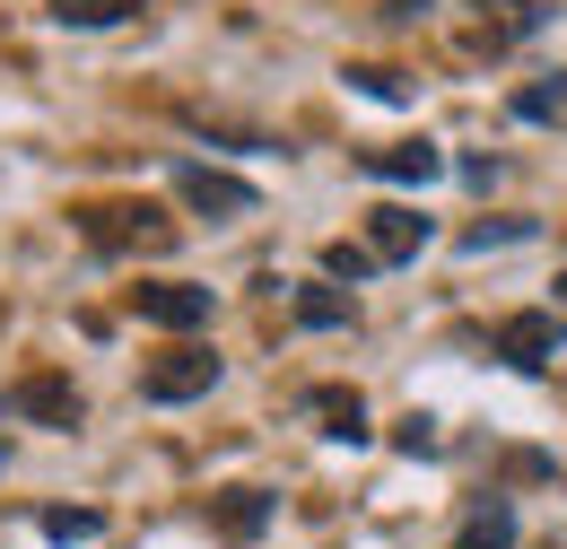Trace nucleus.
<instances>
[{
    "label": "nucleus",
    "instance_id": "nucleus-1",
    "mask_svg": "<svg viewBox=\"0 0 567 549\" xmlns=\"http://www.w3.org/2000/svg\"><path fill=\"white\" fill-rule=\"evenodd\" d=\"M87 245L96 253H123V245H175V227L148 201H96L87 209Z\"/></svg>",
    "mask_w": 567,
    "mask_h": 549
},
{
    "label": "nucleus",
    "instance_id": "nucleus-2",
    "mask_svg": "<svg viewBox=\"0 0 567 549\" xmlns=\"http://www.w3.org/2000/svg\"><path fill=\"white\" fill-rule=\"evenodd\" d=\"M132 305H141V323H157V332H202L210 323V288H193V279H141Z\"/></svg>",
    "mask_w": 567,
    "mask_h": 549
},
{
    "label": "nucleus",
    "instance_id": "nucleus-3",
    "mask_svg": "<svg viewBox=\"0 0 567 549\" xmlns=\"http://www.w3.org/2000/svg\"><path fill=\"white\" fill-rule=\"evenodd\" d=\"M210 384H218V358H210V349H175V358H157V366L141 375L148 402H202Z\"/></svg>",
    "mask_w": 567,
    "mask_h": 549
},
{
    "label": "nucleus",
    "instance_id": "nucleus-4",
    "mask_svg": "<svg viewBox=\"0 0 567 549\" xmlns=\"http://www.w3.org/2000/svg\"><path fill=\"white\" fill-rule=\"evenodd\" d=\"M175 193L193 209H210V218H245L254 209V184L245 175H218V166H175Z\"/></svg>",
    "mask_w": 567,
    "mask_h": 549
},
{
    "label": "nucleus",
    "instance_id": "nucleus-5",
    "mask_svg": "<svg viewBox=\"0 0 567 549\" xmlns=\"http://www.w3.org/2000/svg\"><path fill=\"white\" fill-rule=\"evenodd\" d=\"M559 341H567V314H506L497 323V358H515V366H542Z\"/></svg>",
    "mask_w": 567,
    "mask_h": 549
},
{
    "label": "nucleus",
    "instance_id": "nucleus-6",
    "mask_svg": "<svg viewBox=\"0 0 567 549\" xmlns=\"http://www.w3.org/2000/svg\"><path fill=\"white\" fill-rule=\"evenodd\" d=\"M9 411L18 418H44V427H79V393L62 375H27L18 393H9Z\"/></svg>",
    "mask_w": 567,
    "mask_h": 549
},
{
    "label": "nucleus",
    "instance_id": "nucleus-7",
    "mask_svg": "<svg viewBox=\"0 0 567 549\" xmlns=\"http://www.w3.org/2000/svg\"><path fill=\"white\" fill-rule=\"evenodd\" d=\"M420 245H427L420 209H375V218H367V253H375V262H411Z\"/></svg>",
    "mask_w": 567,
    "mask_h": 549
},
{
    "label": "nucleus",
    "instance_id": "nucleus-8",
    "mask_svg": "<svg viewBox=\"0 0 567 549\" xmlns=\"http://www.w3.org/2000/svg\"><path fill=\"white\" fill-rule=\"evenodd\" d=\"M367 175H384V184H436L445 157L427 139H402V148H367Z\"/></svg>",
    "mask_w": 567,
    "mask_h": 549
},
{
    "label": "nucleus",
    "instance_id": "nucleus-9",
    "mask_svg": "<svg viewBox=\"0 0 567 549\" xmlns=\"http://www.w3.org/2000/svg\"><path fill=\"white\" fill-rule=\"evenodd\" d=\"M454 549H515V506H506V497L472 506V524L454 532Z\"/></svg>",
    "mask_w": 567,
    "mask_h": 549
},
{
    "label": "nucleus",
    "instance_id": "nucleus-10",
    "mask_svg": "<svg viewBox=\"0 0 567 549\" xmlns=\"http://www.w3.org/2000/svg\"><path fill=\"white\" fill-rule=\"evenodd\" d=\"M218 524H227V541H254V532L271 524V497H262V488H227V497H218Z\"/></svg>",
    "mask_w": 567,
    "mask_h": 549
},
{
    "label": "nucleus",
    "instance_id": "nucleus-11",
    "mask_svg": "<svg viewBox=\"0 0 567 549\" xmlns=\"http://www.w3.org/2000/svg\"><path fill=\"white\" fill-rule=\"evenodd\" d=\"M141 0H53V27H114V18H132Z\"/></svg>",
    "mask_w": 567,
    "mask_h": 549
},
{
    "label": "nucleus",
    "instance_id": "nucleus-12",
    "mask_svg": "<svg viewBox=\"0 0 567 549\" xmlns=\"http://www.w3.org/2000/svg\"><path fill=\"white\" fill-rule=\"evenodd\" d=\"M315 411L332 418L341 445H367V411H358V393H315Z\"/></svg>",
    "mask_w": 567,
    "mask_h": 549
},
{
    "label": "nucleus",
    "instance_id": "nucleus-13",
    "mask_svg": "<svg viewBox=\"0 0 567 549\" xmlns=\"http://www.w3.org/2000/svg\"><path fill=\"white\" fill-rule=\"evenodd\" d=\"M96 532H105V515H96V506H62V515H44V541H96Z\"/></svg>",
    "mask_w": 567,
    "mask_h": 549
},
{
    "label": "nucleus",
    "instance_id": "nucleus-14",
    "mask_svg": "<svg viewBox=\"0 0 567 549\" xmlns=\"http://www.w3.org/2000/svg\"><path fill=\"white\" fill-rule=\"evenodd\" d=\"M297 323L332 332V323H350V297H332V288H306V297H297Z\"/></svg>",
    "mask_w": 567,
    "mask_h": 549
},
{
    "label": "nucleus",
    "instance_id": "nucleus-15",
    "mask_svg": "<svg viewBox=\"0 0 567 549\" xmlns=\"http://www.w3.org/2000/svg\"><path fill=\"white\" fill-rule=\"evenodd\" d=\"M515 114H524V123H559V114H567V79H559V87H524Z\"/></svg>",
    "mask_w": 567,
    "mask_h": 549
},
{
    "label": "nucleus",
    "instance_id": "nucleus-16",
    "mask_svg": "<svg viewBox=\"0 0 567 549\" xmlns=\"http://www.w3.org/2000/svg\"><path fill=\"white\" fill-rule=\"evenodd\" d=\"M524 236H533V218H497V227H472L463 245H472V253H489V245H524Z\"/></svg>",
    "mask_w": 567,
    "mask_h": 549
},
{
    "label": "nucleus",
    "instance_id": "nucleus-17",
    "mask_svg": "<svg viewBox=\"0 0 567 549\" xmlns=\"http://www.w3.org/2000/svg\"><path fill=\"white\" fill-rule=\"evenodd\" d=\"M323 262H332V279H367V271H375V253H367V245H332Z\"/></svg>",
    "mask_w": 567,
    "mask_h": 549
},
{
    "label": "nucleus",
    "instance_id": "nucleus-18",
    "mask_svg": "<svg viewBox=\"0 0 567 549\" xmlns=\"http://www.w3.org/2000/svg\"><path fill=\"white\" fill-rule=\"evenodd\" d=\"M402 454H436V418H402Z\"/></svg>",
    "mask_w": 567,
    "mask_h": 549
},
{
    "label": "nucleus",
    "instance_id": "nucleus-19",
    "mask_svg": "<svg viewBox=\"0 0 567 549\" xmlns=\"http://www.w3.org/2000/svg\"><path fill=\"white\" fill-rule=\"evenodd\" d=\"M559 305H567V279H559Z\"/></svg>",
    "mask_w": 567,
    "mask_h": 549
}]
</instances>
